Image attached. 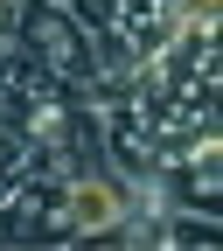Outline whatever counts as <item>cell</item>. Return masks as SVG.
<instances>
[{
	"label": "cell",
	"instance_id": "6da1fadb",
	"mask_svg": "<svg viewBox=\"0 0 223 251\" xmlns=\"http://www.w3.org/2000/svg\"><path fill=\"white\" fill-rule=\"evenodd\" d=\"M14 49L35 63L42 77H56L63 91H91L98 77V49H91V28L77 21L70 0H21V21H14Z\"/></svg>",
	"mask_w": 223,
	"mask_h": 251
},
{
	"label": "cell",
	"instance_id": "3957f363",
	"mask_svg": "<svg viewBox=\"0 0 223 251\" xmlns=\"http://www.w3.org/2000/svg\"><path fill=\"white\" fill-rule=\"evenodd\" d=\"M14 21H21V0H0V49H14Z\"/></svg>",
	"mask_w": 223,
	"mask_h": 251
},
{
	"label": "cell",
	"instance_id": "7a4b0ae2",
	"mask_svg": "<svg viewBox=\"0 0 223 251\" xmlns=\"http://www.w3.org/2000/svg\"><path fill=\"white\" fill-rule=\"evenodd\" d=\"M140 181L105 175V168H70L63 175V224H70V244H125V224H133Z\"/></svg>",
	"mask_w": 223,
	"mask_h": 251
}]
</instances>
